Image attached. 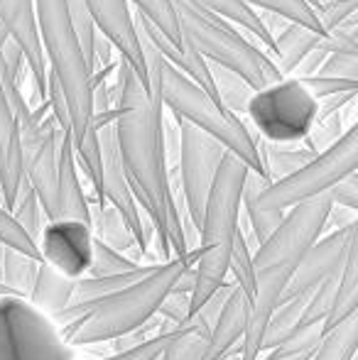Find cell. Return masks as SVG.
Instances as JSON below:
<instances>
[{
    "label": "cell",
    "mask_w": 358,
    "mask_h": 360,
    "mask_svg": "<svg viewBox=\"0 0 358 360\" xmlns=\"http://www.w3.org/2000/svg\"><path fill=\"white\" fill-rule=\"evenodd\" d=\"M91 20L96 25V32H101L113 49L135 69V74L145 81V59L140 47L138 27H135L133 13H130L128 0H87Z\"/></svg>",
    "instance_id": "2e32d148"
},
{
    "label": "cell",
    "mask_w": 358,
    "mask_h": 360,
    "mask_svg": "<svg viewBox=\"0 0 358 360\" xmlns=\"http://www.w3.org/2000/svg\"><path fill=\"white\" fill-rule=\"evenodd\" d=\"M194 260L196 248H191L184 257L160 262L153 272L140 277L138 282L98 299L82 321L62 333L64 341L69 346H96V343H108L115 336L145 326L150 319H155L160 302L174 287L184 267L194 265Z\"/></svg>",
    "instance_id": "8992f818"
},
{
    "label": "cell",
    "mask_w": 358,
    "mask_h": 360,
    "mask_svg": "<svg viewBox=\"0 0 358 360\" xmlns=\"http://www.w3.org/2000/svg\"><path fill=\"white\" fill-rule=\"evenodd\" d=\"M319 101L305 89L297 76H282L280 81L253 91L245 113L265 143H302L314 125Z\"/></svg>",
    "instance_id": "30bf717a"
},
{
    "label": "cell",
    "mask_w": 358,
    "mask_h": 360,
    "mask_svg": "<svg viewBox=\"0 0 358 360\" xmlns=\"http://www.w3.org/2000/svg\"><path fill=\"white\" fill-rule=\"evenodd\" d=\"M113 72L115 81L108 86V96L115 108V140L135 201L158 236V262L172 260V252L174 257H184L191 248L170 184L165 108L150 98L145 81L120 54Z\"/></svg>",
    "instance_id": "6da1fadb"
},
{
    "label": "cell",
    "mask_w": 358,
    "mask_h": 360,
    "mask_svg": "<svg viewBox=\"0 0 358 360\" xmlns=\"http://www.w3.org/2000/svg\"><path fill=\"white\" fill-rule=\"evenodd\" d=\"M0 245L13 248V250L23 252L27 257H34V260H42V252H39V245L18 221L10 214L8 209L0 206Z\"/></svg>",
    "instance_id": "d590c367"
},
{
    "label": "cell",
    "mask_w": 358,
    "mask_h": 360,
    "mask_svg": "<svg viewBox=\"0 0 358 360\" xmlns=\"http://www.w3.org/2000/svg\"><path fill=\"white\" fill-rule=\"evenodd\" d=\"M0 360H74V346L27 297L5 294L0 297Z\"/></svg>",
    "instance_id": "9c48e42d"
},
{
    "label": "cell",
    "mask_w": 358,
    "mask_h": 360,
    "mask_svg": "<svg viewBox=\"0 0 358 360\" xmlns=\"http://www.w3.org/2000/svg\"><path fill=\"white\" fill-rule=\"evenodd\" d=\"M358 238V226L356 221L349 226L336 228L334 233L324 238H317L307 252L302 255L300 265L295 267L290 282H287L285 292L280 299L292 297V294H309L314 287H319L326 277H334L344 265V257L349 252V245Z\"/></svg>",
    "instance_id": "5bb4252c"
},
{
    "label": "cell",
    "mask_w": 358,
    "mask_h": 360,
    "mask_svg": "<svg viewBox=\"0 0 358 360\" xmlns=\"http://www.w3.org/2000/svg\"><path fill=\"white\" fill-rule=\"evenodd\" d=\"M135 267H140V262H135L133 257L115 250V248L106 245L103 240H98V238L94 236V240H91V265H89L87 275H96V277L120 275V272L135 270Z\"/></svg>",
    "instance_id": "f546056e"
},
{
    "label": "cell",
    "mask_w": 358,
    "mask_h": 360,
    "mask_svg": "<svg viewBox=\"0 0 358 360\" xmlns=\"http://www.w3.org/2000/svg\"><path fill=\"white\" fill-rule=\"evenodd\" d=\"M138 37L140 47H143L150 98L162 108H167L174 118H181L186 123L196 125L199 130H204V133H209L226 150L241 157L250 172H258V174L265 176L260 143L248 130V125L238 118V113L221 105L209 91H204L189 76L181 74L177 67H172L140 32Z\"/></svg>",
    "instance_id": "3957f363"
},
{
    "label": "cell",
    "mask_w": 358,
    "mask_h": 360,
    "mask_svg": "<svg viewBox=\"0 0 358 360\" xmlns=\"http://www.w3.org/2000/svg\"><path fill=\"white\" fill-rule=\"evenodd\" d=\"M72 289H74L72 277L62 275V272L54 270L52 265H47L42 260L37 267V277H34V285L30 289L27 299L37 309H42L44 314H54L72 302Z\"/></svg>",
    "instance_id": "7402d4cb"
},
{
    "label": "cell",
    "mask_w": 358,
    "mask_h": 360,
    "mask_svg": "<svg viewBox=\"0 0 358 360\" xmlns=\"http://www.w3.org/2000/svg\"><path fill=\"white\" fill-rule=\"evenodd\" d=\"M358 167V128L351 125L334 145L312 157L307 165L282 179L268 181L258 172H248L241 204L253 228L255 248L270 236L287 209L329 191L339 179Z\"/></svg>",
    "instance_id": "277c9868"
},
{
    "label": "cell",
    "mask_w": 358,
    "mask_h": 360,
    "mask_svg": "<svg viewBox=\"0 0 358 360\" xmlns=\"http://www.w3.org/2000/svg\"><path fill=\"white\" fill-rule=\"evenodd\" d=\"M326 194H329V199L334 206H344V209L356 211L358 209V176H356V172H351V174H346L344 179L336 181Z\"/></svg>",
    "instance_id": "b9f144b4"
},
{
    "label": "cell",
    "mask_w": 358,
    "mask_h": 360,
    "mask_svg": "<svg viewBox=\"0 0 358 360\" xmlns=\"http://www.w3.org/2000/svg\"><path fill=\"white\" fill-rule=\"evenodd\" d=\"M42 260H34L13 248L0 245V282L10 287L20 297H27L37 277V267Z\"/></svg>",
    "instance_id": "83f0119b"
},
{
    "label": "cell",
    "mask_w": 358,
    "mask_h": 360,
    "mask_svg": "<svg viewBox=\"0 0 358 360\" xmlns=\"http://www.w3.org/2000/svg\"><path fill=\"white\" fill-rule=\"evenodd\" d=\"M329 211L331 199L326 191L287 209L275 231L253 252L255 292L250 299H260L272 307L280 304L282 292L295 267L300 265L302 255L324 233Z\"/></svg>",
    "instance_id": "52a82bcc"
},
{
    "label": "cell",
    "mask_w": 358,
    "mask_h": 360,
    "mask_svg": "<svg viewBox=\"0 0 358 360\" xmlns=\"http://www.w3.org/2000/svg\"><path fill=\"white\" fill-rule=\"evenodd\" d=\"M319 152L309 150L307 145L297 147V143H265L260 140V157H263V169H265V179L275 181L282 176L292 174L295 169H300L302 165L312 160Z\"/></svg>",
    "instance_id": "d4e9b609"
},
{
    "label": "cell",
    "mask_w": 358,
    "mask_h": 360,
    "mask_svg": "<svg viewBox=\"0 0 358 360\" xmlns=\"http://www.w3.org/2000/svg\"><path fill=\"white\" fill-rule=\"evenodd\" d=\"M209 331L211 326L199 316H189V321L174 331L158 360H201L209 346Z\"/></svg>",
    "instance_id": "484cf974"
},
{
    "label": "cell",
    "mask_w": 358,
    "mask_h": 360,
    "mask_svg": "<svg viewBox=\"0 0 358 360\" xmlns=\"http://www.w3.org/2000/svg\"><path fill=\"white\" fill-rule=\"evenodd\" d=\"M174 331H177V328H172V331H155L153 338H145L138 346L128 348V351L113 353V356H108V358H98V360H158L160 353L167 346V341L174 336Z\"/></svg>",
    "instance_id": "74e56055"
},
{
    "label": "cell",
    "mask_w": 358,
    "mask_h": 360,
    "mask_svg": "<svg viewBox=\"0 0 358 360\" xmlns=\"http://www.w3.org/2000/svg\"><path fill=\"white\" fill-rule=\"evenodd\" d=\"M57 201L59 218H74L91 226V204L79 179V165L69 130H62L57 147Z\"/></svg>",
    "instance_id": "ac0fdd59"
},
{
    "label": "cell",
    "mask_w": 358,
    "mask_h": 360,
    "mask_svg": "<svg viewBox=\"0 0 358 360\" xmlns=\"http://www.w3.org/2000/svg\"><path fill=\"white\" fill-rule=\"evenodd\" d=\"M98 138V155H101V186H98V204H110L123 221L128 223L130 233L135 236V243L143 252H148L150 238H153V226H145L143 211L133 196V189L128 184V176L123 169V160L118 152V140H115V125L106 123L96 128Z\"/></svg>",
    "instance_id": "7c38bea8"
},
{
    "label": "cell",
    "mask_w": 358,
    "mask_h": 360,
    "mask_svg": "<svg viewBox=\"0 0 358 360\" xmlns=\"http://www.w3.org/2000/svg\"><path fill=\"white\" fill-rule=\"evenodd\" d=\"M174 120H177V133H179V150H177L179 189L181 196H184L189 221L194 223V228H199L206 196H209L216 169H219L221 160H224L226 147L216 138H211L209 133L199 130L196 125L186 123L181 118Z\"/></svg>",
    "instance_id": "8fae6325"
},
{
    "label": "cell",
    "mask_w": 358,
    "mask_h": 360,
    "mask_svg": "<svg viewBox=\"0 0 358 360\" xmlns=\"http://www.w3.org/2000/svg\"><path fill=\"white\" fill-rule=\"evenodd\" d=\"M356 311H358V238L349 245L344 265H341L339 275H336L334 304H331L329 316L324 319V333Z\"/></svg>",
    "instance_id": "44dd1931"
},
{
    "label": "cell",
    "mask_w": 358,
    "mask_h": 360,
    "mask_svg": "<svg viewBox=\"0 0 358 360\" xmlns=\"http://www.w3.org/2000/svg\"><path fill=\"white\" fill-rule=\"evenodd\" d=\"M312 348H300V346H290V343H277L275 348H270V356L263 360H309Z\"/></svg>",
    "instance_id": "7bdbcfd3"
},
{
    "label": "cell",
    "mask_w": 358,
    "mask_h": 360,
    "mask_svg": "<svg viewBox=\"0 0 358 360\" xmlns=\"http://www.w3.org/2000/svg\"><path fill=\"white\" fill-rule=\"evenodd\" d=\"M307 3H309V5H312V10H314V5L319 3V0H307Z\"/></svg>",
    "instance_id": "ee69618b"
},
{
    "label": "cell",
    "mask_w": 358,
    "mask_h": 360,
    "mask_svg": "<svg viewBox=\"0 0 358 360\" xmlns=\"http://www.w3.org/2000/svg\"><path fill=\"white\" fill-rule=\"evenodd\" d=\"M10 214L15 216V221L20 223V226L25 228V231L30 233V236L34 238V240H39V233H42V206H39L37 201V194L32 191V186H30V181L23 176V181H20L18 186V194H15V201H13V209H10Z\"/></svg>",
    "instance_id": "1f68e13d"
},
{
    "label": "cell",
    "mask_w": 358,
    "mask_h": 360,
    "mask_svg": "<svg viewBox=\"0 0 358 360\" xmlns=\"http://www.w3.org/2000/svg\"><path fill=\"white\" fill-rule=\"evenodd\" d=\"M297 79L305 84V89L309 91L317 101L326 98V96H334V94H344V91H358V81L354 79H334V76H319V74L297 76Z\"/></svg>",
    "instance_id": "f35d334b"
},
{
    "label": "cell",
    "mask_w": 358,
    "mask_h": 360,
    "mask_svg": "<svg viewBox=\"0 0 358 360\" xmlns=\"http://www.w3.org/2000/svg\"><path fill=\"white\" fill-rule=\"evenodd\" d=\"M42 49L47 54V69L57 76L69 108V133H72L77 165L94 186V199L98 204L101 186V155L98 138L94 128V89L91 67L82 52L74 27L69 22L64 0H34Z\"/></svg>",
    "instance_id": "7a4b0ae2"
},
{
    "label": "cell",
    "mask_w": 358,
    "mask_h": 360,
    "mask_svg": "<svg viewBox=\"0 0 358 360\" xmlns=\"http://www.w3.org/2000/svg\"><path fill=\"white\" fill-rule=\"evenodd\" d=\"M0 25L25 54V64L32 74L37 96L44 103L47 101V62H44L42 39H39L34 0H0Z\"/></svg>",
    "instance_id": "9a60e30c"
},
{
    "label": "cell",
    "mask_w": 358,
    "mask_h": 360,
    "mask_svg": "<svg viewBox=\"0 0 358 360\" xmlns=\"http://www.w3.org/2000/svg\"><path fill=\"white\" fill-rule=\"evenodd\" d=\"M250 314V297L241 287L231 289L226 297L224 307H221L219 316H216L214 326L209 331V346L201 360H231L238 358L241 353V338L245 333V323H248Z\"/></svg>",
    "instance_id": "e0dca14e"
},
{
    "label": "cell",
    "mask_w": 358,
    "mask_h": 360,
    "mask_svg": "<svg viewBox=\"0 0 358 360\" xmlns=\"http://www.w3.org/2000/svg\"><path fill=\"white\" fill-rule=\"evenodd\" d=\"M155 316H160L165 323H172V326H184L189 321V294L170 289L162 302H160Z\"/></svg>",
    "instance_id": "ab89813d"
},
{
    "label": "cell",
    "mask_w": 358,
    "mask_h": 360,
    "mask_svg": "<svg viewBox=\"0 0 358 360\" xmlns=\"http://www.w3.org/2000/svg\"><path fill=\"white\" fill-rule=\"evenodd\" d=\"M91 233L98 240H103L106 245L115 248V250L125 252L130 257V252H143L135 243V236L130 233L128 223L123 221V216L113 209L110 204H94L91 206ZM145 255V252H143Z\"/></svg>",
    "instance_id": "603a6c76"
},
{
    "label": "cell",
    "mask_w": 358,
    "mask_h": 360,
    "mask_svg": "<svg viewBox=\"0 0 358 360\" xmlns=\"http://www.w3.org/2000/svg\"><path fill=\"white\" fill-rule=\"evenodd\" d=\"M319 76H334V79H354L358 81V52H331L324 57L321 67L317 69Z\"/></svg>",
    "instance_id": "60d3db41"
},
{
    "label": "cell",
    "mask_w": 358,
    "mask_h": 360,
    "mask_svg": "<svg viewBox=\"0 0 358 360\" xmlns=\"http://www.w3.org/2000/svg\"><path fill=\"white\" fill-rule=\"evenodd\" d=\"M191 3L201 5V8H206L209 13L221 15V18H226L229 22L238 25L241 30L250 32L255 39H258L260 44H263L265 54L270 57L272 34L268 32V27L263 25V18H260L258 10L250 8V5L245 3V0H191Z\"/></svg>",
    "instance_id": "cb8c5ba5"
},
{
    "label": "cell",
    "mask_w": 358,
    "mask_h": 360,
    "mask_svg": "<svg viewBox=\"0 0 358 360\" xmlns=\"http://www.w3.org/2000/svg\"><path fill=\"white\" fill-rule=\"evenodd\" d=\"M91 240L94 233L89 223L74 218H54L42 226L37 245L47 265L72 280H79L87 275L91 265Z\"/></svg>",
    "instance_id": "4fadbf2b"
},
{
    "label": "cell",
    "mask_w": 358,
    "mask_h": 360,
    "mask_svg": "<svg viewBox=\"0 0 358 360\" xmlns=\"http://www.w3.org/2000/svg\"><path fill=\"white\" fill-rule=\"evenodd\" d=\"M358 13V0H319L314 5V15L319 20L321 32L339 27L346 18Z\"/></svg>",
    "instance_id": "8d00e7d4"
},
{
    "label": "cell",
    "mask_w": 358,
    "mask_h": 360,
    "mask_svg": "<svg viewBox=\"0 0 358 360\" xmlns=\"http://www.w3.org/2000/svg\"><path fill=\"white\" fill-rule=\"evenodd\" d=\"M128 3L135 5L143 18H148L155 27L160 30L162 34H167L172 42H184L179 32V22H177V15H174L172 8V0H128Z\"/></svg>",
    "instance_id": "836d02e7"
},
{
    "label": "cell",
    "mask_w": 358,
    "mask_h": 360,
    "mask_svg": "<svg viewBox=\"0 0 358 360\" xmlns=\"http://www.w3.org/2000/svg\"><path fill=\"white\" fill-rule=\"evenodd\" d=\"M209 72H211V81H214V91L216 98H219L221 105H226L234 113H245V105H248L250 96H253V86L248 81H243L236 72L226 67H219V64L209 62Z\"/></svg>",
    "instance_id": "f1b7e54d"
},
{
    "label": "cell",
    "mask_w": 358,
    "mask_h": 360,
    "mask_svg": "<svg viewBox=\"0 0 358 360\" xmlns=\"http://www.w3.org/2000/svg\"><path fill=\"white\" fill-rule=\"evenodd\" d=\"M358 348V311L321 336L309 360H354Z\"/></svg>",
    "instance_id": "4316f807"
},
{
    "label": "cell",
    "mask_w": 358,
    "mask_h": 360,
    "mask_svg": "<svg viewBox=\"0 0 358 360\" xmlns=\"http://www.w3.org/2000/svg\"><path fill=\"white\" fill-rule=\"evenodd\" d=\"M248 165L226 150L206 196L199 223V248L194 260V287L189 292V316L229 277V255L241 218V196Z\"/></svg>",
    "instance_id": "5b68a950"
},
{
    "label": "cell",
    "mask_w": 358,
    "mask_h": 360,
    "mask_svg": "<svg viewBox=\"0 0 358 360\" xmlns=\"http://www.w3.org/2000/svg\"><path fill=\"white\" fill-rule=\"evenodd\" d=\"M23 157H20V140L15 115L5 101V91L0 84V206L13 209L15 194L23 181Z\"/></svg>",
    "instance_id": "d6986e66"
},
{
    "label": "cell",
    "mask_w": 358,
    "mask_h": 360,
    "mask_svg": "<svg viewBox=\"0 0 358 360\" xmlns=\"http://www.w3.org/2000/svg\"><path fill=\"white\" fill-rule=\"evenodd\" d=\"M324 32H317V30L307 27L300 22H290L287 20L280 27V34H272V49L270 59L277 67V72L282 76L295 74V69L300 67V62L317 49V42Z\"/></svg>",
    "instance_id": "ffe728a7"
},
{
    "label": "cell",
    "mask_w": 358,
    "mask_h": 360,
    "mask_svg": "<svg viewBox=\"0 0 358 360\" xmlns=\"http://www.w3.org/2000/svg\"><path fill=\"white\" fill-rule=\"evenodd\" d=\"M229 272L234 275V285L243 289L248 297H253L255 292V272H253V250L248 248V238L243 236V231H236L234 245H231L229 255Z\"/></svg>",
    "instance_id": "4dcf8cb0"
},
{
    "label": "cell",
    "mask_w": 358,
    "mask_h": 360,
    "mask_svg": "<svg viewBox=\"0 0 358 360\" xmlns=\"http://www.w3.org/2000/svg\"><path fill=\"white\" fill-rule=\"evenodd\" d=\"M179 32L206 62L226 67L248 81L255 91L282 79L272 59L258 44L248 42L234 22L209 13L191 0H172Z\"/></svg>",
    "instance_id": "ba28073f"
},
{
    "label": "cell",
    "mask_w": 358,
    "mask_h": 360,
    "mask_svg": "<svg viewBox=\"0 0 358 360\" xmlns=\"http://www.w3.org/2000/svg\"><path fill=\"white\" fill-rule=\"evenodd\" d=\"M253 10H263V13L280 15V18L290 20V22H300L307 27L321 32L319 20H317L314 10L307 0H245Z\"/></svg>",
    "instance_id": "d6a6232c"
},
{
    "label": "cell",
    "mask_w": 358,
    "mask_h": 360,
    "mask_svg": "<svg viewBox=\"0 0 358 360\" xmlns=\"http://www.w3.org/2000/svg\"><path fill=\"white\" fill-rule=\"evenodd\" d=\"M67 3V15L69 22L74 27V34H77L79 44H82V52L87 57L91 74H94V39H96V25L91 20L89 5L87 0H64Z\"/></svg>",
    "instance_id": "e575fe53"
}]
</instances>
